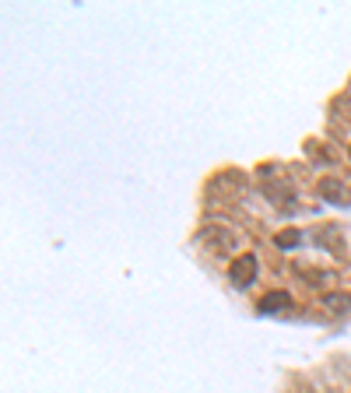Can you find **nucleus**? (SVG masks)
Listing matches in <instances>:
<instances>
[{
    "label": "nucleus",
    "mask_w": 351,
    "mask_h": 393,
    "mask_svg": "<svg viewBox=\"0 0 351 393\" xmlns=\"http://www.w3.org/2000/svg\"><path fill=\"white\" fill-rule=\"evenodd\" d=\"M257 309H260L263 316H277V312H288V309H292V295L288 292H267L260 298V305H257Z\"/></svg>",
    "instance_id": "2"
},
{
    "label": "nucleus",
    "mask_w": 351,
    "mask_h": 393,
    "mask_svg": "<svg viewBox=\"0 0 351 393\" xmlns=\"http://www.w3.org/2000/svg\"><path fill=\"white\" fill-rule=\"evenodd\" d=\"M257 271H260L257 257H253V253H243V257H236V260H232L229 278H232V285H236V288H250V285L257 281Z\"/></svg>",
    "instance_id": "1"
},
{
    "label": "nucleus",
    "mask_w": 351,
    "mask_h": 393,
    "mask_svg": "<svg viewBox=\"0 0 351 393\" xmlns=\"http://www.w3.org/2000/svg\"><path fill=\"white\" fill-rule=\"evenodd\" d=\"M323 305H327L334 316H345V312H351V295H345V292H323Z\"/></svg>",
    "instance_id": "4"
},
{
    "label": "nucleus",
    "mask_w": 351,
    "mask_h": 393,
    "mask_svg": "<svg viewBox=\"0 0 351 393\" xmlns=\"http://www.w3.org/2000/svg\"><path fill=\"white\" fill-rule=\"evenodd\" d=\"M274 242H277L281 250H295V246L302 242V232H299V228H284V232L274 235Z\"/></svg>",
    "instance_id": "5"
},
{
    "label": "nucleus",
    "mask_w": 351,
    "mask_h": 393,
    "mask_svg": "<svg viewBox=\"0 0 351 393\" xmlns=\"http://www.w3.org/2000/svg\"><path fill=\"white\" fill-rule=\"evenodd\" d=\"M320 196H323V200H330V204H351L348 187H345L341 180H334V176L320 180Z\"/></svg>",
    "instance_id": "3"
},
{
    "label": "nucleus",
    "mask_w": 351,
    "mask_h": 393,
    "mask_svg": "<svg viewBox=\"0 0 351 393\" xmlns=\"http://www.w3.org/2000/svg\"><path fill=\"white\" fill-rule=\"evenodd\" d=\"M348 158H351V148H348Z\"/></svg>",
    "instance_id": "6"
}]
</instances>
